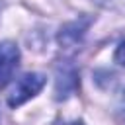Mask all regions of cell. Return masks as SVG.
I'll list each match as a JSON object with an SVG mask.
<instances>
[{"label": "cell", "instance_id": "6da1fadb", "mask_svg": "<svg viewBox=\"0 0 125 125\" xmlns=\"http://www.w3.org/2000/svg\"><path fill=\"white\" fill-rule=\"evenodd\" d=\"M43 86H45V76L43 74H39V72H27V74H23L16 82V86L12 88V92L8 96V105L10 107H18V105L25 104L33 96H37Z\"/></svg>", "mask_w": 125, "mask_h": 125}, {"label": "cell", "instance_id": "7a4b0ae2", "mask_svg": "<svg viewBox=\"0 0 125 125\" xmlns=\"http://www.w3.org/2000/svg\"><path fill=\"white\" fill-rule=\"evenodd\" d=\"M78 86V70L72 62H61L57 66V78H55V98L66 100L76 92Z\"/></svg>", "mask_w": 125, "mask_h": 125}, {"label": "cell", "instance_id": "3957f363", "mask_svg": "<svg viewBox=\"0 0 125 125\" xmlns=\"http://www.w3.org/2000/svg\"><path fill=\"white\" fill-rule=\"evenodd\" d=\"M20 64V49L14 41H0V88H4Z\"/></svg>", "mask_w": 125, "mask_h": 125}, {"label": "cell", "instance_id": "277c9868", "mask_svg": "<svg viewBox=\"0 0 125 125\" xmlns=\"http://www.w3.org/2000/svg\"><path fill=\"white\" fill-rule=\"evenodd\" d=\"M90 23H92L90 18H78V20L62 25L61 31H59V37H57L59 45L64 47V49H78V45L82 43Z\"/></svg>", "mask_w": 125, "mask_h": 125}, {"label": "cell", "instance_id": "5b68a950", "mask_svg": "<svg viewBox=\"0 0 125 125\" xmlns=\"http://www.w3.org/2000/svg\"><path fill=\"white\" fill-rule=\"evenodd\" d=\"M113 59H115V62H119V64H123V66H125V41H121V43H119V47L115 49Z\"/></svg>", "mask_w": 125, "mask_h": 125}, {"label": "cell", "instance_id": "8992f818", "mask_svg": "<svg viewBox=\"0 0 125 125\" xmlns=\"http://www.w3.org/2000/svg\"><path fill=\"white\" fill-rule=\"evenodd\" d=\"M119 111L125 115V92L121 94V100H119Z\"/></svg>", "mask_w": 125, "mask_h": 125}, {"label": "cell", "instance_id": "52a82bcc", "mask_svg": "<svg viewBox=\"0 0 125 125\" xmlns=\"http://www.w3.org/2000/svg\"><path fill=\"white\" fill-rule=\"evenodd\" d=\"M64 125H84L82 121H72V123H64Z\"/></svg>", "mask_w": 125, "mask_h": 125}]
</instances>
